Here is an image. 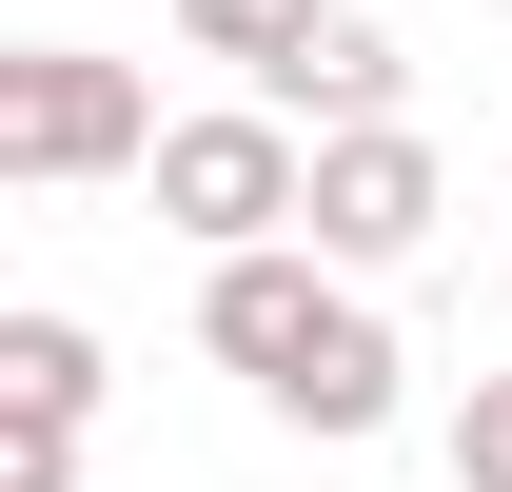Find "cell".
<instances>
[{
    "label": "cell",
    "mask_w": 512,
    "mask_h": 492,
    "mask_svg": "<svg viewBox=\"0 0 512 492\" xmlns=\"http://www.w3.org/2000/svg\"><path fill=\"white\" fill-rule=\"evenodd\" d=\"M197 355L237 374L276 433H316V453L394 433V394H414L375 276H355V256H316V237H237V256H197Z\"/></svg>",
    "instance_id": "obj_1"
},
{
    "label": "cell",
    "mask_w": 512,
    "mask_h": 492,
    "mask_svg": "<svg viewBox=\"0 0 512 492\" xmlns=\"http://www.w3.org/2000/svg\"><path fill=\"white\" fill-rule=\"evenodd\" d=\"M158 217H178L197 256H237V237H296V197H316V138H296V99H197V119H158Z\"/></svg>",
    "instance_id": "obj_2"
},
{
    "label": "cell",
    "mask_w": 512,
    "mask_h": 492,
    "mask_svg": "<svg viewBox=\"0 0 512 492\" xmlns=\"http://www.w3.org/2000/svg\"><path fill=\"white\" fill-rule=\"evenodd\" d=\"M158 158V99H138V60H99V40H20L0 60V178L20 197H99Z\"/></svg>",
    "instance_id": "obj_3"
},
{
    "label": "cell",
    "mask_w": 512,
    "mask_h": 492,
    "mask_svg": "<svg viewBox=\"0 0 512 492\" xmlns=\"http://www.w3.org/2000/svg\"><path fill=\"white\" fill-rule=\"evenodd\" d=\"M434 217H453V158H434L414 119H316V197H296V237H316V256L394 276Z\"/></svg>",
    "instance_id": "obj_4"
},
{
    "label": "cell",
    "mask_w": 512,
    "mask_h": 492,
    "mask_svg": "<svg viewBox=\"0 0 512 492\" xmlns=\"http://www.w3.org/2000/svg\"><path fill=\"white\" fill-rule=\"evenodd\" d=\"M256 99H296V119H394V99H414V60H394V20H355V0H335V20L256 79Z\"/></svg>",
    "instance_id": "obj_5"
},
{
    "label": "cell",
    "mask_w": 512,
    "mask_h": 492,
    "mask_svg": "<svg viewBox=\"0 0 512 492\" xmlns=\"http://www.w3.org/2000/svg\"><path fill=\"white\" fill-rule=\"evenodd\" d=\"M0 414H99V335H79L60 296L0 315Z\"/></svg>",
    "instance_id": "obj_6"
},
{
    "label": "cell",
    "mask_w": 512,
    "mask_h": 492,
    "mask_svg": "<svg viewBox=\"0 0 512 492\" xmlns=\"http://www.w3.org/2000/svg\"><path fill=\"white\" fill-rule=\"evenodd\" d=\"M316 20H335V0H178V40H197V60H237V79H276Z\"/></svg>",
    "instance_id": "obj_7"
},
{
    "label": "cell",
    "mask_w": 512,
    "mask_h": 492,
    "mask_svg": "<svg viewBox=\"0 0 512 492\" xmlns=\"http://www.w3.org/2000/svg\"><path fill=\"white\" fill-rule=\"evenodd\" d=\"M453 492H512V374L453 394Z\"/></svg>",
    "instance_id": "obj_8"
},
{
    "label": "cell",
    "mask_w": 512,
    "mask_h": 492,
    "mask_svg": "<svg viewBox=\"0 0 512 492\" xmlns=\"http://www.w3.org/2000/svg\"><path fill=\"white\" fill-rule=\"evenodd\" d=\"M0 492H79V414H0Z\"/></svg>",
    "instance_id": "obj_9"
}]
</instances>
